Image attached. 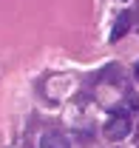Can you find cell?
Instances as JSON below:
<instances>
[{"label":"cell","instance_id":"obj_1","mask_svg":"<svg viewBox=\"0 0 139 148\" xmlns=\"http://www.w3.org/2000/svg\"><path fill=\"white\" fill-rule=\"evenodd\" d=\"M105 137L111 140V143H117V140H125L128 134H131V117L128 114H114L108 123H105Z\"/></svg>","mask_w":139,"mask_h":148},{"label":"cell","instance_id":"obj_2","mask_svg":"<svg viewBox=\"0 0 139 148\" xmlns=\"http://www.w3.org/2000/svg\"><path fill=\"white\" fill-rule=\"evenodd\" d=\"M134 17H136V12H122L119 17H117L114 29H111V43L122 40V37H125L128 32H131V26H134Z\"/></svg>","mask_w":139,"mask_h":148},{"label":"cell","instance_id":"obj_3","mask_svg":"<svg viewBox=\"0 0 139 148\" xmlns=\"http://www.w3.org/2000/svg\"><path fill=\"white\" fill-rule=\"evenodd\" d=\"M40 148H71V145H68V140H65V134H57V131H51V134H43Z\"/></svg>","mask_w":139,"mask_h":148},{"label":"cell","instance_id":"obj_4","mask_svg":"<svg viewBox=\"0 0 139 148\" xmlns=\"http://www.w3.org/2000/svg\"><path fill=\"white\" fill-rule=\"evenodd\" d=\"M134 77H136V83H139V63H136V69H134Z\"/></svg>","mask_w":139,"mask_h":148},{"label":"cell","instance_id":"obj_5","mask_svg":"<svg viewBox=\"0 0 139 148\" xmlns=\"http://www.w3.org/2000/svg\"><path fill=\"white\" fill-rule=\"evenodd\" d=\"M136 20H139V6H136Z\"/></svg>","mask_w":139,"mask_h":148}]
</instances>
